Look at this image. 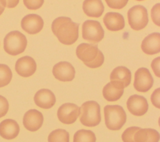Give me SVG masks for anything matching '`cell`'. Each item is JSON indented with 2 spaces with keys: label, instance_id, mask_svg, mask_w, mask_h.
I'll return each instance as SVG.
<instances>
[{
  "label": "cell",
  "instance_id": "6da1fadb",
  "mask_svg": "<svg viewBox=\"0 0 160 142\" xmlns=\"http://www.w3.org/2000/svg\"><path fill=\"white\" fill-rule=\"evenodd\" d=\"M51 29L58 40L64 44H72L78 38L79 24L72 22L68 17L56 18L52 23Z\"/></svg>",
  "mask_w": 160,
  "mask_h": 142
},
{
  "label": "cell",
  "instance_id": "7a4b0ae2",
  "mask_svg": "<svg viewBox=\"0 0 160 142\" xmlns=\"http://www.w3.org/2000/svg\"><path fill=\"white\" fill-rule=\"evenodd\" d=\"M77 57L90 68L100 67L104 63V57L97 46L88 43H81L76 48Z\"/></svg>",
  "mask_w": 160,
  "mask_h": 142
},
{
  "label": "cell",
  "instance_id": "3957f363",
  "mask_svg": "<svg viewBox=\"0 0 160 142\" xmlns=\"http://www.w3.org/2000/svg\"><path fill=\"white\" fill-rule=\"evenodd\" d=\"M106 127L110 130L120 129L126 121V114L119 105H106L104 108Z\"/></svg>",
  "mask_w": 160,
  "mask_h": 142
},
{
  "label": "cell",
  "instance_id": "277c9868",
  "mask_svg": "<svg viewBox=\"0 0 160 142\" xmlns=\"http://www.w3.org/2000/svg\"><path fill=\"white\" fill-rule=\"evenodd\" d=\"M80 109V122L85 126L94 127L98 125L101 120L99 104L94 101L84 103Z\"/></svg>",
  "mask_w": 160,
  "mask_h": 142
},
{
  "label": "cell",
  "instance_id": "5b68a950",
  "mask_svg": "<svg viewBox=\"0 0 160 142\" xmlns=\"http://www.w3.org/2000/svg\"><path fill=\"white\" fill-rule=\"evenodd\" d=\"M26 36L19 31L8 33L4 39V49L9 54L16 56L23 53L27 46Z\"/></svg>",
  "mask_w": 160,
  "mask_h": 142
},
{
  "label": "cell",
  "instance_id": "8992f818",
  "mask_svg": "<svg viewBox=\"0 0 160 142\" xmlns=\"http://www.w3.org/2000/svg\"><path fill=\"white\" fill-rule=\"evenodd\" d=\"M128 23L131 28L136 31L144 28L148 23L146 8L142 5H136L128 11Z\"/></svg>",
  "mask_w": 160,
  "mask_h": 142
},
{
  "label": "cell",
  "instance_id": "52a82bcc",
  "mask_svg": "<svg viewBox=\"0 0 160 142\" xmlns=\"http://www.w3.org/2000/svg\"><path fill=\"white\" fill-rule=\"evenodd\" d=\"M104 31L100 23L94 20H87L82 26V38L95 44L101 41L104 38Z\"/></svg>",
  "mask_w": 160,
  "mask_h": 142
},
{
  "label": "cell",
  "instance_id": "ba28073f",
  "mask_svg": "<svg viewBox=\"0 0 160 142\" xmlns=\"http://www.w3.org/2000/svg\"><path fill=\"white\" fill-rule=\"evenodd\" d=\"M153 82V78L148 69L141 68L135 72L134 87L138 91L147 92L152 88Z\"/></svg>",
  "mask_w": 160,
  "mask_h": 142
},
{
  "label": "cell",
  "instance_id": "9c48e42d",
  "mask_svg": "<svg viewBox=\"0 0 160 142\" xmlns=\"http://www.w3.org/2000/svg\"><path fill=\"white\" fill-rule=\"evenodd\" d=\"M80 114L79 107L73 103H64L58 109L57 115L59 120L64 124L74 123Z\"/></svg>",
  "mask_w": 160,
  "mask_h": 142
},
{
  "label": "cell",
  "instance_id": "30bf717a",
  "mask_svg": "<svg viewBox=\"0 0 160 142\" xmlns=\"http://www.w3.org/2000/svg\"><path fill=\"white\" fill-rule=\"evenodd\" d=\"M22 29L28 34H34L41 31L44 26L42 18L36 14L25 16L21 23Z\"/></svg>",
  "mask_w": 160,
  "mask_h": 142
},
{
  "label": "cell",
  "instance_id": "8fae6325",
  "mask_svg": "<svg viewBox=\"0 0 160 142\" xmlns=\"http://www.w3.org/2000/svg\"><path fill=\"white\" fill-rule=\"evenodd\" d=\"M52 74L61 81H71L74 78L75 69L69 62L61 61L53 66Z\"/></svg>",
  "mask_w": 160,
  "mask_h": 142
},
{
  "label": "cell",
  "instance_id": "7c38bea8",
  "mask_svg": "<svg viewBox=\"0 0 160 142\" xmlns=\"http://www.w3.org/2000/svg\"><path fill=\"white\" fill-rule=\"evenodd\" d=\"M126 105L129 111L137 116L144 115L148 109L147 99L144 97L138 94L131 96L127 101Z\"/></svg>",
  "mask_w": 160,
  "mask_h": 142
},
{
  "label": "cell",
  "instance_id": "4fadbf2b",
  "mask_svg": "<svg viewBox=\"0 0 160 142\" xmlns=\"http://www.w3.org/2000/svg\"><path fill=\"white\" fill-rule=\"evenodd\" d=\"M43 115L37 109L28 111L23 117V125L26 129L30 131L38 130L43 123Z\"/></svg>",
  "mask_w": 160,
  "mask_h": 142
},
{
  "label": "cell",
  "instance_id": "5bb4252c",
  "mask_svg": "<svg viewBox=\"0 0 160 142\" xmlns=\"http://www.w3.org/2000/svg\"><path fill=\"white\" fill-rule=\"evenodd\" d=\"M15 70L21 76L29 77L35 73L36 63L32 58L25 56L17 60L15 64Z\"/></svg>",
  "mask_w": 160,
  "mask_h": 142
},
{
  "label": "cell",
  "instance_id": "9a60e30c",
  "mask_svg": "<svg viewBox=\"0 0 160 142\" xmlns=\"http://www.w3.org/2000/svg\"><path fill=\"white\" fill-rule=\"evenodd\" d=\"M34 101L38 106L43 109H49L54 105L56 97L51 90L41 89L35 94Z\"/></svg>",
  "mask_w": 160,
  "mask_h": 142
},
{
  "label": "cell",
  "instance_id": "2e32d148",
  "mask_svg": "<svg viewBox=\"0 0 160 142\" xmlns=\"http://www.w3.org/2000/svg\"><path fill=\"white\" fill-rule=\"evenodd\" d=\"M142 51L147 54H155L160 51V34L153 33L148 35L142 41Z\"/></svg>",
  "mask_w": 160,
  "mask_h": 142
},
{
  "label": "cell",
  "instance_id": "e0dca14e",
  "mask_svg": "<svg viewBox=\"0 0 160 142\" xmlns=\"http://www.w3.org/2000/svg\"><path fill=\"white\" fill-rule=\"evenodd\" d=\"M103 22L106 28L111 31L121 30L125 26L124 17L119 13H107L103 18Z\"/></svg>",
  "mask_w": 160,
  "mask_h": 142
},
{
  "label": "cell",
  "instance_id": "ac0fdd59",
  "mask_svg": "<svg viewBox=\"0 0 160 142\" xmlns=\"http://www.w3.org/2000/svg\"><path fill=\"white\" fill-rule=\"evenodd\" d=\"M19 133V126L11 119H6L0 123V136L6 139L15 138Z\"/></svg>",
  "mask_w": 160,
  "mask_h": 142
},
{
  "label": "cell",
  "instance_id": "d6986e66",
  "mask_svg": "<svg viewBox=\"0 0 160 142\" xmlns=\"http://www.w3.org/2000/svg\"><path fill=\"white\" fill-rule=\"evenodd\" d=\"M124 88L116 81H111L104 86L102 89L104 98L108 101H116L123 94Z\"/></svg>",
  "mask_w": 160,
  "mask_h": 142
},
{
  "label": "cell",
  "instance_id": "ffe728a7",
  "mask_svg": "<svg viewBox=\"0 0 160 142\" xmlns=\"http://www.w3.org/2000/svg\"><path fill=\"white\" fill-rule=\"evenodd\" d=\"M159 133L152 128H141L137 129L132 138V142H158Z\"/></svg>",
  "mask_w": 160,
  "mask_h": 142
},
{
  "label": "cell",
  "instance_id": "44dd1931",
  "mask_svg": "<svg viewBox=\"0 0 160 142\" xmlns=\"http://www.w3.org/2000/svg\"><path fill=\"white\" fill-rule=\"evenodd\" d=\"M110 79L111 81H116L120 83L124 88L131 83V73L125 66H118L112 71L110 74Z\"/></svg>",
  "mask_w": 160,
  "mask_h": 142
},
{
  "label": "cell",
  "instance_id": "7402d4cb",
  "mask_svg": "<svg viewBox=\"0 0 160 142\" xmlns=\"http://www.w3.org/2000/svg\"><path fill=\"white\" fill-rule=\"evenodd\" d=\"M82 9L88 16L99 18L104 11V7L100 0H86L83 2Z\"/></svg>",
  "mask_w": 160,
  "mask_h": 142
},
{
  "label": "cell",
  "instance_id": "603a6c76",
  "mask_svg": "<svg viewBox=\"0 0 160 142\" xmlns=\"http://www.w3.org/2000/svg\"><path fill=\"white\" fill-rule=\"evenodd\" d=\"M95 134L91 130L80 129L74 135L73 142H96Z\"/></svg>",
  "mask_w": 160,
  "mask_h": 142
},
{
  "label": "cell",
  "instance_id": "cb8c5ba5",
  "mask_svg": "<svg viewBox=\"0 0 160 142\" xmlns=\"http://www.w3.org/2000/svg\"><path fill=\"white\" fill-rule=\"evenodd\" d=\"M48 142H69V133L63 129H55L49 134Z\"/></svg>",
  "mask_w": 160,
  "mask_h": 142
},
{
  "label": "cell",
  "instance_id": "d4e9b609",
  "mask_svg": "<svg viewBox=\"0 0 160 142\" xmlns=\"http://www.w3.org/2000/svg\"><path fill=\"white\" fill-rule=\"evenodd\" d=\"M12 71L6 64H0V88L8 85L12 79Z\"/></svg>",
  "mask_w": 160,
  "mask_h": 142
},
{
  "label": "cell",
  "instance_id": "484cf974",
  "mask_svg": "<svg viewBox=\"0 0 160 142\" xmlns=\"http://www.w3.org/2000/svg\"><path fill=\"white\" fill-rule=\"evenodd\" d=\"M139 127L137 126H131L128 128L122 134L121 138L123 142H132L133 135L135 131L138 129Z\"/></svg>",
  "mask_w": 160,
  "mask_h": 142
},
{
  "label": "cell",
  "instance_id": "4316f807",
  "mask_svg": "<svg viewBox=\"0 0 160 142\" xmlns=\"http://www.w3.org/2000/svg\"><path fill=\"white\" fill-rule=\"evenodd\" d=\"M9 109V103L4 96L0 95V118L4 116Z\"/></svg>",
  "mask_w": 160,
  "mask_h": 142
},
{
  "label": "cell",
  "instance_id": "83f0119b",
  "mask_svg": "<svg viewBox=\"0 0 160 142\" xmlns=\"http://www.w3.org/2000/svg\"><path fill=\"white\" fill-rule=\"evenodd\" d=\"M23 3L26 7L29 9H37L42 6L44 3V1L42 0H38V1H23Z\"/></svg>",
  "mask_w": 160,
  "mask_h": 142
},
{
  "label": "cell",
  "instance_id": "f1b7e54d",
  "mask_svg": "<svg viewBox=\"0 0 160 142\" xmlns=\"http://www.w3.org/2000/svg\"><path fill=\"white\" fill-rule=\"evenodd\" d=\"M106 3H107L108 6L110 8L112 9H122L123 8L126 4L128 3L127 0H122V1H112V0H106Z\"/></svg>",
  "mask_w": 160,
  "mask_h": 142
},
{
  "label": "cell",
  "instance_id": "f546056e",
  "mask_svg": "<svg viewBox=\"0 0 160 142\" xmlns=\"http://www.w3.org/2000/svg\"><path fill=\"white\" fill-rule=\"evenodd\" d=\"M159 3H157L151 9V18L152 21L158 26H159Z\"/></svg>",
  "mask_w": 160,
  "mask_h": 142
},
{
  "label": "cell",
  "instance_id": "4dcf8cb0",
  "mask_svg": "<svg viewBox=\"0 0 160 142\" xmlns=\"http://www.w3.org/2000/svg\"><path fill=\"white\" fill-rule=\"evenodd\" d=\"M159 94H160V89L159 88H157L151 96V100L152 104L156 107L157 108H160V102H159Z\"/></svg>",
  "mask_w": 160,
  "mask_h": 142
},
{
  "label": "cell",
  "instance_id": "1f68e13d",
  "mask_svg": "<svg viewBox=\"0 0 160 142\" xmlns=\"http://www.w3.org/2000/svg\"><path fill=\"white\" fill-rule=\"evenodd\" d=\"M159 59L160 57L155 58L151 63V68L156 76L159 77Z\"/></svg>",
  "mask_w": 160,
  "mask_h": 142
},
{
  "label": "cell",
  "instance_id": "d6a6232c",
  "mask_svg": "<svg viewBox=\"0 0 160 142\" xmlns=\"http://www.w3.org/2000/svg\"><path fill=\"white\" fill-rule=\"evenodd\" d=\"M6 6V1L0 0V15H1V14L4 12Z\"/></svg>",
  "mask_w": 160,
  "mask_h": 142
}]
</instances>
